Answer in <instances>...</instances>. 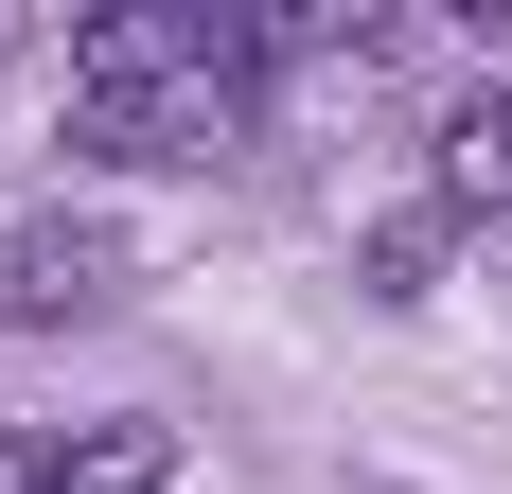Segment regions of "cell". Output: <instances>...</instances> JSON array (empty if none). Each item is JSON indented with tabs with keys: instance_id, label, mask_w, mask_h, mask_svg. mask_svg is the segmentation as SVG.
<instances>
[{
	"instance_id": "obj_1",
	"label": "cell",
	"mask_w": 512,
	"mask_h": 494,
	"mask_svg": "<svg viewBox=\"0 0 512 494\" xmlns=\"http://www.w3.org/2000/svg\"><path fill=\"white\" fill-rule=\"evenodd\" d=\"M265 124V53L248 18H177V0H124L71 36V142L89 159H230Z\"/></svg>"
},
{
	"instance_id": "obj_2",
	"label": "cell",
	"mask_w": 512,
	"mask_h": 494,
	"mask_svg": "<svg viewBox=\"0 0 512 494\" xmlns=\"http://www.w3.org/2000/svg\"><path fill=\"white\" fill-rule=\"evenodd\" d=\"M124 300V230L106 212H18L0 230V336H71Z\"/></svg>"
},
{
	"instance_id": "obj_3",
	"label": "cell",
	"mask_w": 512,
	"mask_h": 494,
	"mask_svg": "<svg viewBox=\"0 0 512 494\" xmlns=\"http://www.w3.org/2000/svg\"><path fill=\"white\" fill-rule=\"evenodd\" d=\"M442 212H512V89L442 106Z\"/></svg>"
},
{
	"instance_id": "obj_4",
	"label": "cell",
	"mask_w": 512,
	"mask_h": 494,
	"mask_svg": "<svg viewBox=\"0 0 512 494\" xmlns=\"http://www.w3.org/2000/svg\"><path fill=\"white\" fill-rule=\"evenodd\" d=\"M53 494H177V424H89V442H53Z\"/></svg>"
},
{
	"instance_id": "obj_5",
	"label": "cell",
	"mask_w": 512,
	"mask_h": 494,
	"mask_svg": "<svg viewBox=\"0 0 512 494\" xmlns=\"http://www.w3.org/2000/svg\"><path fill=\"white\" fill-rule=\"evenodd\" d=\"M442 283V212H389V230H371V300H424Z\"/></svg>"
}]
</instances>
